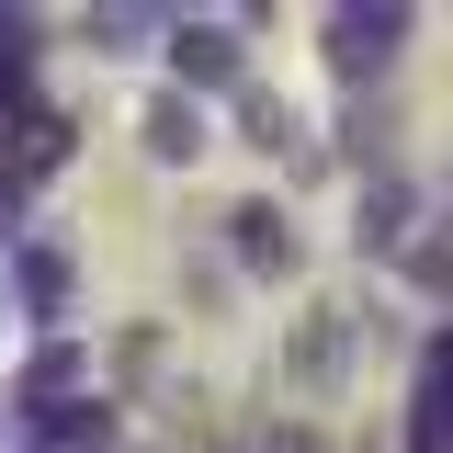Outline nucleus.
Returning a JSON list of instances; mask_svg holds the SVG:
<instances>
[{"label":"nucleus","instance_id":"obj_1","mask_svg":"<svg viewBox=\"0 0 453 453\" xmlns=\"http://www.w3.org/2000/svg\"><path fill=\"white\" fill-rule=\"evenodd\" d=\"M408 35H419V23H408L396 0H340V12H318V57H329V80H351V91L386 80Z\"/></svg>","mask_w":453,"mask_h":453},{"label":"nucleus","instance_id":"obj_2","mask_svg":"<svg viewBox=\"0 0 453 453\" xmlns=\"http://www.w3.org/2000/svg\"><path fill=\"white\" fill-rule=\"evenodd\" d=\"M216 238H226V261H238L250 283H295V261H306V250H295V216H283L273 193L226 204V216H216Z\"/></svg>","mask_w":453,"mask_h":453},{"label":"nucleus","instance_id":"obj_3","mask_svg":"<svg viewBox=\"0 0 453 453\" xmlns=\"http://www.w3.org/2000/svg\"><path fill=\"white\" fill-rule=\"evenodd\" d=\"M170 91H250V46H238V23H170Z\"/></svg>","mask_w":453,"mask_h":453},{"label":"nucleus","instance_id":"obj_4","mask_svg":"<svg viewBox=\"0 0 453 453\" xmlns=\"http://www.w3.org/2000/svg\"><path fill=\"white\" fill-rule=\"evenodd\" d=\"M68 295H80V261H68L57 238H23V250H12V306H23V329L57 340L68 329Z\"/></svg>","mask_w":453,"mask_h":453},{"label":"nucleus","instance_id":"obj_5","mask_svg":"<svg viewBox=\"0 0 453 453\" xmlns=\"http://www.w3.org/2000/svg\"><path fill=\"white\" fill-rule=\"evenodd\" d=\"M396 453H453V318L419 351V386H408V442Z\"/></svg>","mask_w":453,"mask_h":453},{"label":"nucleus","instance_id":"obj_6","mask_svg":"<svg viewBox=\"0 0 453 453\" xmlns=\"http://www.w3.org/2000/svg\"><path fill=\"white\" fill-rule=\"evenodd\" d=\"M68 159H80V113L68 103H35L12 136H0V170H23L35 193H46V170H68Z\"/></svg>","mask_w":453,"mask_h":453},{"label":"nucleus","instance_id":"obj_7","mask_svg":"<svg viewBox=\"0 0 453 453\" xmlns=\"http://www.w3.org/2000/svg\"><path fill=\"white\" fill-rule=\"evenodd\" d=\"M136 148H148L159 170H193V159H204V103L159 80V91H148V113H136Z\"/></svg>","mask_w":453,"mask_h":453},{"label":"nucleus","instance_id":"obj_8","mask_svg":"<svg viewBox=\"0 0 453 453\" xmlns=\"http://www.w3.org/2000/svg\"><path fill=\"white\" fill-rule=\"evenodd\" d=\"M283 374L318 396V386H340L351 374V318L340 306H318V318H295V340H283Z\"/></svg>","mask_w":453,"mask_h":453},{"label":"nucleus","instance_id":"obj_9","mask_svg":"<svg viewBox=\"0 0 453 453\" xmlns=\"http://www.w3.org/2000/svg\"><path fill=\"white\" fill-rule=\"evenodd\" d=\"M408 283L419 295H453V181H442V204H431V226L408 238Z\"/></svg>","mask_w":453,"mask_h":453},{"label":"nucleus","instance_id":"obj_10","mask_svg":"<svg viewBox=\"0 0 453 453\" xmlns=\"http://www.w3.org/2000/svg\"><path fill=\"white\" fill-rule=\"evenodd\" d=\"M363 250H408V181H374V193H363Z\"/></svg>","mask_w":453,"mask_h":453},{"label":"nucleus","instance_id":"obj_11","mask_svg":"<svg viewBox=\"0 0 453 453\" xmlns=\"http://www.w3.org/2000/svg\"><path fill=\"white\" fill-rule=\"evenodd\" d=\"M80 35H91L103 57H148V35H170V23H159V12H91Z\"/></svg>","mask_w":453,"mask_h":453},{"label":"nucleus","instance_id":"obj_12","mask_svg":"<svg viewBox=\"0 0 453 453\" xmlns=\"http://www.w3.org/2000/svg\"><path fill=\"white\" fill-rule=\"evenodd\" d=\"M238 125H250V148H295V113H283L273 91H261V80L238 91Z\"/></svg>","mask_w":453,"mask_h":453},{"label":"nucleus","instance_id":"obj_13","mask_svg":"<svg viewBox=\"0 0 453 453\" xmlns=\"http://www.w3.org/2000/svg\"><path fill=\"white\" fill-rule=\"evenodd\" d=\"M23 238H35V181L0 170V250H23Z\"/></svg>","mask_w":453,"mask_h":453},{"label":"nucleus","instance_id":"obj_14","mask_svg":"<svg viewBox=\"0 0 453 453\" xmlns=\"http://www.w3.org/2000/svg\"><path fill=\"white\" fill-rule=\"evenodd\" d=\"M261 453H329V442H318L306 419H283V431H273V442H261Z\"/></svg>","mask_w":453,"mask_h":453}]
</instances>
